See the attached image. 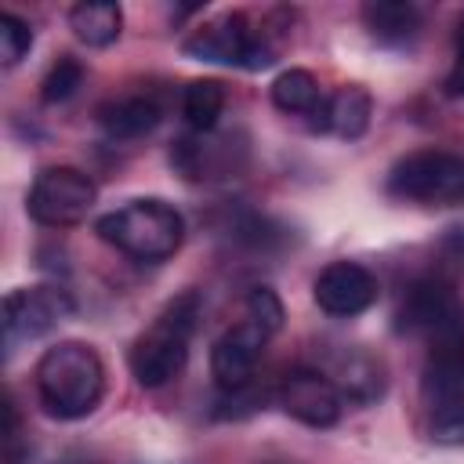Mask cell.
Instances as JSON below:
<instances>
[{"label":"cell","mask_w":464,"mask_h":464,"mask_svg":"<svg viewBox=\"0 0 464 464\" xmlns=\"http://www.w3.org/2000/svg\"><path fill=\"white\" fill-rule=\"evenodd\" d=\"M362 25L384 47H410L420 36L424 14L410 0H370L362 4Z\"/></svg>","instance_id":"15"},{"label":"cell","mask_w":464,"mask_h":464,"mask_svg":"<svg viewBox=\"0 0 464 464\" xmlns=\"http://www.w3.org/2000/svg\"><path fill=\"white\" fill-rule=\"evenodd\" d=\"M69 29L87 47H109V44L120 40L123 11L112 0H83V4H76L69 11Z\"/></svg>","instance_id":"17"},{"label":"cell","mask_w":464,"mask_h":464,"mask_svg":"<svg viewBox=\"0 0 464 464\" xmlns=\"http://www.w3.org/2000/svg\"><path fill=\"white\" fill-rule=\"evenodd\" d=\"M40 406L58 420H80L94 413L105 395V366L83 341H58L36 362Z\"/></svg>","instance_id":"3"},{"label":"cell","mask_w":464,"mask_h":464,"mask_svg":"<svg viewBox=\"0 0 464 464\" xmlns=\"http://www.w3.org/2000/svg\"><path fill=\"white\" fill-rule=\"evenodd\" d=\"M94 232L134 261H167L178 254L185 239V218L178 214L174 203L160 196H145L102 214Z\"/></svg>","instance_id":"4"},{"label":"cell","mask_w":464,"mask_h":464,"mask_svg":"<svg viewBox=\"0 0 464 464\" xmlns=\"http://www.w3.org/2000/svg\"><path fill=\"white\" fill-rule=\"evenodd\" d=\"M225 112V87L221 80H192L181 91V116L196 134H210Z\"/></svg>","instance_id":"19"},{"label":"cell","mask_w":464,"mask_h":464,"mask_svg":"<svg viewBox=\"0 0 464 464\" xmlns=\"http://www.w3.org/2000/svg\"><path fill=\"white\" fill-rule=\"evenodd\" d=\"M457 319H464V301L457 297L453 283L442 276H424L406 286L395 312V330L428 341L431 334L453 326Z\"/></svg>","instance_id":"10"},{"label":"cell","mask_w":464,"mask_h":464,"mask_svg":"<svg viewBox=\"0 0 464 464\" xmlns=\"http://www.w3.org/2000/svg\"><path fill=\"white\" fill-rule=\"evenodd\" d=\"M446 94L464 98V14L457 18V33H453V65L446 72Z\"/></svg>","instance_id":"23"},{"label":"cell","mask_w":464,"mask_h":464,"mask_svg":"<svg viewBox=\"0 0 464 464\" xmlns=\"http://www.w3.org/2000/svg\"><path fill=\"white\" fill-rule=\"evenodd\" d=\"M98 199V185L80 167H47L33 178L25 210L44 228H72L80 225Z\"/></svg>","instance_id":"7"},{"label":"cell","mask_w":464,"mask_h":464,"mask_svg":"<svg viewBox=\"0 0 464 464\" xmlns=\"http://www.w3.org/2000/svg\"><path fill=\"white\" fill-rule=\"evenodd\" d=\"M276 399H279L283 413L304 428H334L341 420V410H344L337 384L323 370H308V366L283 373Z\"/></svg>","instance_id":"11"},{"label":"cell","mask_w":464,"mask_h":464,"mask_svg":"<svg viewBox=\"0 0 464 464\" xmlns=\"http://www.w3.org/2000/svg\"><path fill=\"white\" fill-rule=\"evenodd\" d=\"M370 112H373L370 94H366L362 87L348 83V87H337L334 94L323 98V105H319V112L308 120V127L319 130V134H334V138L352 141V138L366 134Z\"/></svg>","instance_id":"14"},{"label":"cell","mask_w":464,"mask_h":464,"mask_svg":"<svg viewBox=\"0 0 464 464\" xmlns=\"http://www.w3.org/2000/svg\"><path fill=\"white\" fill-rule=\"evenodd\" d=\"M268 330L257 326L254 319H239L236 326H228L214 348H210V377L214 384L225 392V395H239L254 384V373H257V362L265 355V344H268Z\"/></svg>","instance_id":"9"},{"label":"cell","mask_w":464,"mask_h":464,"mask_svg":"<svg viewBox=\"0 0 464 464\" xmlns=\"http://www.w3.org/2000/svg\"><path fill=\"white\" fill-rule=\"evenodd\" d=\"M72 315V297L69 290L54 283H36V286H18L4 297V344L14 352L22 341H36L47 330H54L62 319Z\"/></svg>","instance_id":"8"},{"label":"cell","mask_w":464,"mask_h":464,"mask_svg":"<svg viewBox=\"0 0 464 464\" xmlns=\"http://www.w3.org/2000/svg\"><path fill=\"white\" fill-rule=\"evenodd\" d=\"M420 370V406L428 439L464 446V319L431 334Z\"/></svg>","instance_id":"1"},{"label":"cell","mask_w":464,"mask_h":464,"mask_svg":"<svg viewBox=\"0 0 464 464\" xmlns=\"http://www.w3.org/2000/svg\"><path fill=\"white\" fill-rule=\"evenodd\" d=\"M199 315H203V297L196 290H185L170 297L160 308V315L134 337L127 362L141 388H163L185 370Z\"/></svg>","instance_id":"2"},{"label":"cell","mask_w":464,"mask_h":464,"mask_svg":"<svg viewBox=\"0 0 464 464\" xmlns=\"http://www.w3.org/2000/svg\"><path fill=\"white\" fill-rule=\"evenodd\" d=\"M83 76H87L83 62L72 58V54H62V58L47 69V76L40 80V98H44L47 105H62V102H69V98L83 87Z\"/></svg>","instance_id":"20"},{"label":"cell","mask_w":464,"mask_h":464,"mask_svg":"<svg viewBox=\"0 0 464 464\" xmlns=\"http://www.w3.org/2000/svg\"><path fill=\"white\" fill-rule=\"evenodd\" d=\"M276 11L257 25L243 11H225L203 25H196L181 51L196 62H214V65H236V69H268L279 54V29L272 25Z\"/></svg>","instance_id":"5"},{"label":"cell","mask_w":464,"mask_h":464,"mask_svg":"<svg viewBox=\"0 0 464 464\" xmlns=\"http://www.w3.org/2000/svg\"><path fill=\"white\" fill-rule=\"evenodd\" d=\"M377 276L359 261H330L312 283L315 304L334 319H355L377 304Z\"/></svg>","instance_id":"12"},{"label":"cell","mask_w":464,"mask_h":464,"mask_svg":"<svg viewBox=\"0 0 464 464\" xmlns=\"http://www.w3.org/2000/svg\"><path fill=\"white\" fill-rule=\"evenodd\" d=\"M384 188L399 203L457 207L464 203V160L446 149H413L392 163Z\"/></svg>","instance_id":"6"},{"label":"cell","mask_w":464,"mask_h":464,"mask_svg":"<svg viewBox=\"0 0 464 464\" xmlns=\"http://www.w3.org/2000/svg\"><path fill=\"white\" fill-rule=\"evenodd\" d=\"M29 47H33V25L25 18L4 11L0 14V65L4 69L18 65L29 54Z\"/></svg>","instance_id":"21"},{"label":"cell","mask_w":464,"mask_h":464,"mask_svg":"<svg viewBox=\"0 0 464 464\" xmlns=\"http://www.w3.org/2000/svg\"><path fill=\"white\" fill-rule=\"evenodd\" d=\"M268 94H272V105L279 112H286V116H308V120L319 112V105L326 98L319 91V80L308 69H286V72H279L272 80Z\"/></svg>","instance_id":"18"},{"label":"cell","mask_w":464,"mask_h":464,"mask_svg":"<svg viewBox=\"0 0 464 464\" xmlns=\"http://www.w3.org/2000/svg\"><path fill=\"white\" fill-rule=\"evenodd\" d=\"M323 373L337 384L341 399L344 402H355V406L377 402L384 395V384H388L384 362L377 355H370L366 348H344V352H337L334 362H330V370H323Z\"/></svg>","instance_id":"13"},{"label":"cell","mask_w":464,"mask_h":464,"mask_svg":"<svg viewBox=\"0 0 464 464\" xmlns=\"http://www.w3.org/2000/svg\"><path fill=\"white\" fill-rule=\"evenodd\" d=\"M246 319H254L257 326H265L268 334H276L283 326V304L276 297V290L268 286H254L246 294Z\"/></svg>","instance_id":"22"},{"label":"cell","mask_w":464,"mask_h":464,"mask_svg":"<svg viewBox=\"0 0 464 464\" xmlns=\"http://www.w3.org/2000/svg\"><path fill=\"white\" fill-rule=\"evenodd\" d=\"M163 120V109L156 98L149 94H123V98H112L98 109V123L109 138L116 141H130V138H141L149 134L156 123Z\"/></svg>","instance_id":"16"}]
</instances>
